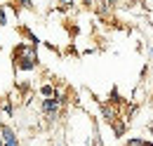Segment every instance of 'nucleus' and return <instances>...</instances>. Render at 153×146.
Listing matches in <instances>:
<instances>
[{
  "instance_id": "obj_1",
  "label": "nucleus",
  "mask_w": 153,
  "mask_h": 146,
  "mask_svg": "<svg viewBox=\"0 0 153 146\" xmlns=\"http://www.w3.org/2000/svg\"><path fill=\"white\" fill-rule=\"evenodd\" d=\"M12 66H14V73H33L38 71L40 66V57H38V47L28 45L26 40L24 42H17L14 50H12Z\"/></svg>"
},
{
  "instance_id": "obj_2",
  "label": "nucleus",
  "mask_w": 153,
  "mask_h": 146,
  "mask_svg": "<svg viewBox=\"0 0 153 146\" xmlns=\"http://www.w3.org/2000/svg\"><path fill=\"white\" fill-rule=\"evenodd\" d=\"M40 113H42V118L47 120V125H54L59 118L66 113V109L59 104L54 97H45V99H40Z\"/></svg>"
},
{
  "instance_id": "obj_3",
  "label": "nucleus",
  "mask_w": 153,
  "mask_h": 146,
  "mask_svg": "<svg viewBox=\"0 0 153 146\" xmlns=\"http://www.w3.org/2000/svg\"><path fill=\"white\" fill-rule=\"evenodd\" d=\"M99 113H101V118H104V123H113L120 118V106H115L111 101H99Z\"/></svg>"
},
{
  "instance_id": "obj_4",
  "label": "nucleus",
  "mask_w": 153,
  "mask_h": 146,
  "mask_svg": "<svg viewBox=\"0 0 153 146\" xmlns=\"http://www.w3.org/2000/svg\"><path fill=\"white\" fill-rule=\"evenodd\" d=\"M0 139H2V146H21L17 130L10 125H0Z\"/></svg>"
},
{
  "instance_id": "obj_5",
  "label": "nucleus",
  "mask_w": 153,
  "mask_h": 146,
  "mask_svg": "<svg viewBox=\"0 0 153 146\" xmlns=\"http://www.w3.org/2000/svg\"><path fill=\"white\" fill-rule=\"evenodd\" d=\"M19 33H21V38H24V40H26L28 45H33V47H38V45H42V40H40V38L36 36V33H33L31 28H28V26H24V24L19 26Z\"/></svg>"
},
{
  "instance_id": "obj_6",
  "label": "nucleus",
  "mask_w": 153,
  "mask_h": 146,
  "mask_svg": "<svg viewBox=\"0 0 153 146\" xmlns=\"http://www.w3.org/2000/svg\"><path fill=\"white\" fill-rule=\"evenodd\" d=\"M76 0H57L54 2V10L61 12V14H71V12H76Z\"/></svg>"
},
{
  "instance_id": "obj_7",
  "label": "nucleus",
  "mask_w": 153,
  "mask_h": 146,
  "mask_svg": "<svg viewBox=\"0 0 153 146\" xmlns=\"http://www.w3.org/2000/svg\"><path fill=\"white\" fill-rule=\"evenodd\" d=\"M54 83H50V80H45L42 85L38 87V94H40V99H45V97H54Z\"/></svg>"
},
{
  "instance_id": "obj_8",
  "label": "nucleus",
  "mask_w": 153,
  "mask_h": 146,
  "mask_svg": "<svg viewBox=\"0 0 153 146\" xmlns=\"http://www.w3.org/2000/svg\"><path fill=\"white\" fill-rule=\"evenodd\" d=\"M111 127H113L115 137H123V134H125V127H127V125H125V120H123V118H118V120H113V123H111Z\"/></svg>"
},
{
  "instance_id": "obj_9",
  "label": "nucleus",
  "mask_w": 153,
  "mask_h": 146,
  "mask_svg": "<svg viewBox=\"0 0 153 146\" xmlns=\"http://www.w3.org/2000/svg\"><path fill=\"white\" fill-rule=\"evenodd\" d=\"M7 21H10V14H7V5H2V2H0V28H2V26H7Z\"/></svg>"
},
{
  "instance_id": "obj_10",
  "label": "nucleus",
  "mask_w": 153,
  "mask_h": 146,
  "mask_svg": "<svg viewBox=\"0 0 153 146\" xmlns=\"http://www.w3.org/2000/svg\"><path fill=\"white\" fill-rule=\"evenodd\" d=\"M0 109H2V113H5V115H14V104H12V101H7V99H2Z\"/></svg>"
},
{
  "instance_id": "obj_11",
  "label": "nucleus",
  "mask_w": 153,
  "mask_h": 146,
  "mask_svg": "<svg viewBox=\"0 0 153 146\" xmlns=\"http://www.w3.org/2000/svg\"><path fill=\"white\" fill-rule=\"evenodd\" d=\"M125 144H127V146H141V137H130Z\"/></svg>"
},
{
  "instance_id": "obj_12",
  "label": "nucleus",
  "mask_w": 153,
  "mask_h": 146,
  "mask_svg": "<svg viewBox=\"0 0 153 146\" xmlns=\"http://www.w3.org/2000/svg\"><path fill=\"white\" fill-rule=\"evenodd\" d=\"M80 7H85V10H94V0H80Z\"/></svg>"
},
{
  "instance_id": "obj_13",
  "label": "nucleus",
  "mask_w": 153,
  "mask_h": 146,
  "mask_svg": "<svg viewBox=\"0 0 153 146\" xmlns=\"http://www.w3.org/2000/svg\"><path fill=\"white\" fill-rule=\"evenodd\" d=\"M144 7H146V10H153V0H144Z\"/></svg>"
},
{
  "instance_id": "obj_14",
  "label": "nucleus",
  "mask_w": 153,
  "mask_h": 146,
  "mask_svg": "<svg viewBox=\"0 0 153 146\" xmlns=\"http://www.w3.org/2000/svg\"><path fill=\"white\" fill-rule=\"evenodd\" d=\"M141 146H153V142H149V139H141Z\"/></svg>"
},
{
  "instance_id": "obj_15",
  "label": "nucleus",
  "mask_w": 153,
  "mask_h": 146,
  "mask_svg": "<svg viewBox=\"0 0 153 146\" xmlns=\"http://www.w3.org/2000/svg\"><path fill=\"white\" fill-rule=\"evenodd\" d=\"M66 146H73V144H68V142H66Z\"/></svg>"
},
{
  "instance_id": "obj_16",
  "label": "nucleus",
  "mask_w": 153,
  "mask_h": 146,
  "mask_svg": "<svg viewBox=\"0 0 153 146\" xmlns=\"http://www.w3.org/2000/svg\"><path fill=\"white\" fill-rule=\"evenodd\" d=\"M0 146H2V139H0Z\"/></svg>"
},
{
  "instance_id": "obj_17",
  "label": "nucleus",
  "mask_w": 153,
  "mask_h": 146,
  "mask_svg": "<svg viewBox=\"0 0 153 146\" xmlns=\"http://www.w3.org/2000/svg\"><path fill=\"white\" fill-rule=\"evenodd\" d=\"M123 146H127V144H123Z\"/></svg>"
}]
</instances>
